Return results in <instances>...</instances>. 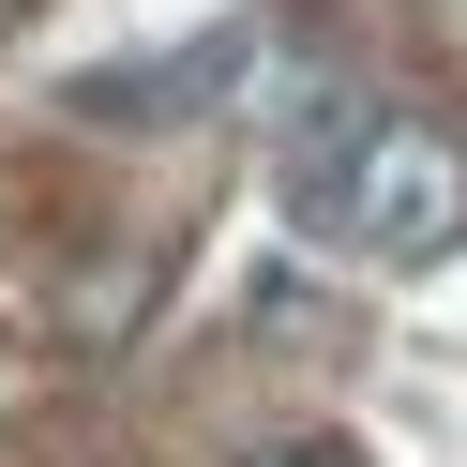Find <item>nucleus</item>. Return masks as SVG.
<instances>
[{
  "label": "nucleus",
  "mask_w": 467,
  "mask_h": 467,
  "mask_svg": "<svg viewBox=\"0 0 467 467\" xmlns=\"http://www.w3.org/2000/svg\"><path fill=\"white\" fill-rule=\"evenodd\" d=\"M286 196H302V226H332L347 256L422 272V256L467 242V136L422 121V106H332V121L302 136V166H286Z\"/></svg>",
  "instance_id": "nucleus-1"
},
{
  "label": "nucleus",
  "mask_w": 467,
  "mask_h": 467,
  "mask_svg": "<svg viewBox=\"0 0 467 467\" xmlns=\"http://www.w3.org/2000/svg\"><path fill=\"white\" fill-rule=\"evenodd\" d=\"M256 467H362L347 437H286V452H256Z\"/></svg>",
  "instance_id": "nucleus-2"
}]
</instances>
